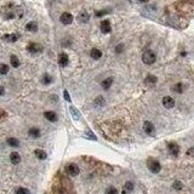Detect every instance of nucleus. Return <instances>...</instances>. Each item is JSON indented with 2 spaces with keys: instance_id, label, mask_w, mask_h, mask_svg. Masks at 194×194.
Returning a JSON list of instances; mask_svg holds the SVG:
<instances>
[{
  "instance_id": "obj_1",
  "label": "nucleus",
  "mask_w": 194,
  "mask_h": 194,
  "mask_svg": "<svg viewBox=\"0 0 194 194\" xmlns=\"http://www.w3.org/2000/svg\"><path fill=\"white\" fill-rule=\"evenodd\" d=\"M147 168H148V170H149L150 172H153V173H158V172H160V170H161L160 163H159L157 159H153V158H149V159L147 160Z\"/></svg>"
},
{
  "instance_id": "obj_2",
  "label": "nucleus",
  "mask_w": 194,
  "mask_h": 194,
  "mask_svg": "<svg viewBox=\"0 0 194 194\" xmlns=\"http://www.w3.org/2000/svg\"><path fill=\"white\" fill-rule=\"evenodd\" d=\"M142 61H143V63L145 64H153L157 61V56H155V54L153 52V51H150V50H148V51H146V52H143V55H142Z\"/></svg>"
},
{
  "instance_id": "obj_3",
  "label": "nucleus",
  "mask_w": 194,
  "mask_h": 194,
  "mask_svg": "<svg viewBox=\"0 0 194 194\" xmlns=\"http://www.w3.org/2000/svg\"><path fill=\"white\" fill-rule=\"evenodd\" d=\"M66 173L68 176H70V177H75V176H78L79 175V172H80V169H79V166L77 165V164H68L67 166H66Z\"/></svg>"
},
{
  "instance_id": "obj_4",
  "label": "nucleus",
  "mask_w": 194,
  "mask_h": 194,
  "mask_svg": "<svg viewBox=\"0 0 194 194\" xmlns=\"http://www.w3.org/2000/svg\"><path fill=\"white\" fill-rule=\"evenodd\" d=\"M27 50L30 54H40V52H43L44 47H43V45H40L38 43H30V44H28Z\"/></svg>"
},
{
  "instance_id": "obj_5",
  "label": "nucleus",
  "mask_w": 194,
  "mask_h": 194,
  "mask_svg": "<svg viewBox=\"0 0 194 194\" xmlns=\"http://www.w3.org/2000/svg\"><path fill=\"white\" fill-rule=\"evenodd\" d=\"M168 149L170 152V154L172 157H178L180 154V147L177 143H175V142H170V143H168Z\"/></svg>"
},
{
  "instance_id": "obj_6",
  "label": "nucleus",
  "mask_w": 194,
  "mask_h": 194,
  "mask_svg": "<svg viewBox=\"0 0 194 194\" xmlns=\"http://www.w3.org/2000/svg\"><path fill=\"white\" fill-rule=\"evenodd\" d=\"M59 21H61V23L68 26V24H70L73 22V16H72V14H69V12H63L62 15H61V17H59Z\"/></svg>"
},
{
  "instance_id": "obj_7",
  "label": "nucleus",
  "mask_w": 194,
  "mask_h": 194,
  "mask_svg": "<svg viewBox=\"0 0 194 194\" xmlns=\"http://www.w3.org/2000/svg\"><path fill=\"white\" fill-rule=\"evenodd\" d=\"M143 130L147 135H153L154 134V131H155V127L154 125H153V122L150 121H145L143 122Z\"/></svg>"
},
{
  "instance_id": "obj_8",
  "label": "nucleus",
  "mask_w": 194,
  "mask_h": 194,
  "mask_svg": "<svg viewBox=\"0 0 194 194\" xmlns=\"http://www.w3.org/2000/svg\"><path fill=\"white\" fill-rule=\"evenodd\" d=\"M163 106H164L165 108H168V109H170V108H172L173 106H175V100H173L172 97H170V96L163 97Z\"/></svg>"
},
{
  "instance_id": "obj_9",
  "label": "nucleus",
  "mask_w": 194,
  "mask_h": 194,
  "mask_svg": "<svg viewBox=\"0 0 194 194\" xmlns=\"http://www.w3.org/2000/svg\"><path fill=\"white\" fill-rule=\"evenodd\" d=\"M112 30V27H110V22L108 21V19H105V21L101 22V32L103 34H108L110 33Z\"/></svg>"
},
{
  "instance_id": "obj_10",
  "label": "nucleus",
  "mask_w": 194,
  "mask_h": 194,
  "mask_svg": "<svg viewBox=\"0 0 194 194\" xmlns=\"http://www.w3.org/2000/svg\"><path fill=\"white\" fill-rule=\"evenodd\" d=\"M58 63H59L61 67H67L68 63H69V57H68V55L64 54V52L59 54V56H58Z\"/></svg>"
},
{
  "instance_id": "obj_11",
  "label": "nucleus",
  "mask_w": 194,
  "mask_h": 194,
  "mask_svg": "<svg viewBox=\"0 0 194 194\" xmlns=\"http://www.w3.org/2000/svg\"><path fill=\"white\" fill-rule=\"evenodd\" d=\"M10 161H11L14 165H18L19 163H21V155H19V153L12 152L11 154H10Z\"/></svg>"
},
{
  "instance_id": "obj_12",
  "label": "nucleus",
  "mask_w": 194,
  "mask_h": 194,
  "mask_svg": "<svg viewBox=\"0 0 194 194\" xmlns=\"http://www.w3.org/2000/svg\"><path fill=\"white\" fill-rule=\"evenodd\" d=\"M3 39L6 40L7 43H16L17 40L19 39V34H16V33H14V34H6V35L3 37Z\"/></svg>"
},
{
  "instance_id": "obj_13",
  "label": "nucleus",
  "mask_w": 194,
  "mask_h": 194,
  "mask_svg": "<svg viewBox=\"0 0 194 194\" xmlns=\"http://www.w3.org/2000/svg\"><path fill=\"white\" fill-rule=\"evenodd\" d=\"M89 19H90V15H89L86 11L80 12L79 16H78V21H79L80 23H87Z\"/></svg>"
},
{
  "instance_id": "obj_14",
  "label": "nucleus",
  "mask_w": 194,
  "mask_h": 194,
  "mask_svg": "<svg viewBox=\"0 0 194 194\" xmlns=\"http://www.w3.org/2000/svg\"><path fill=\"white\" fill-rule=\"evenodd\" d=\"M44 117H45L49 121H51V122H55V121H57V115H56L55 112L47 110V112H45V113H44Z\"/></svg>"
},
{
  "instance_id": "obj_15",
  "label": "nucleus",
  "mask_w": 194,
  "mask_h": 194,
  "mask_svg": "<svg viewBox=\"0 0 194 194\" xmlns=\"http://www.w3.org/2000/svg\"><path fill=\"white\" fill-rule=\"evenodd\" d=\"M28 134H29V136L30 137H33V138H39L40 137V130L38 129V127H32V129H29L28 130Z\"/></svg>"
},
{
  "instance_id": "obj_16",
  "label": "nucleus",
  "mask_w": 194,
  "mask_h": 194,
  "mask_svg": "<svg viewBox=\"0 0 194 194\" xmlns=\"http://www.w3.org/2000/svg\"><path fill=\"white\" fill-rule=\"evenodd\" d=\"M34 155L39 159V160H45L46 159V153H45V150H43V149H35L34 150Z\"/></svg>"
},
{
  "instance_id": "obj_17",
  "label": "nucleus",
  "mask_w": 194,
  "mask_h": 194,
  "mask_svg": "<svg viewBox=\"0 0 194 194\" xmlns=\"http://www.w3.org/2000/svg\"><path fill=\"white\" fill-rule=\"evenodd\" d=\"M26 29L28 30V32H32V33H35L37 30H38V24H37V22H34V21H32V22H29V23H27V26H26Z\"/></svg>"
},
{
  "instance_id": "obj_18",
  "label": "nucleus",
  "mask_w": 194,
  "mask_h": 194,
  "mask_svg": "<svg viewBox=\"0 0 194 194\" xmlns=\"http://www.w3.org/2000/svg\"><path fill=\"white\" fill-rule=\"evenodd\" d=\"M91 57H92L94 59H100L102 57V51L98 50V49H92L91 50V52H90Z\"/></svg>"
},
{
  "instance_id": "obj_19",
  "label": "nucleus",
  "mask_w": 194,
  "mask_h": 194,
  "mask_svg": "<svg viewBox=\"0 0 194 194\" xmlns=\"http://www.w3.org/2000/svg\"><path fill=\"white\" fill-rule=\"evenodd\" d=\"M7 145L10 146V147H15V148H17V147H19V141L17 140V138H15V137H10V138H7Z\"/></svg>"
},
{
  "instance_id": "obj_20",
  "label": "nucleus",
  "mask_w": 194,
  "mask_h": 194,
  "mask_svg": "<svg viewBox=\"0 0 194 194\" xmlns=\"http://www.w3.org/2000/svg\"><path fill=\"white\" fill-rule=\"evenodd\" d=\"M134 190V183L132 182H130V181H127L125 185H124V189H122V194H126V193H129V192H132Z\"/></svg>"
},
{
  "instance_id": "obj_21",
  "label": "nucleus",
  "mask_w": 194,
  "mask_h": 194,
  "mask_svg": "<svg viewBox=\"0 0 194 194\" xmlns=\"http://www.w3.org/2000/svg\"><path fill=\"white\" fill-rule=\"evenodd\" d=\"M145 81H146L147 85H154V84H157L158 78H157L155 75H148V77L145 79Z\"/></svg>"
},
{
  "instance_id": "obj_22",
  "label": "nucleus",
  "mask_w": 194,
  "mask_h": 194,
  "mask_svg": "<svg viewBox=\"0 0 194 194\" xmlns=\"http://www.w3.org/2000/svg\"><path fill=\"white\" fill-rule=\"evenodd\" d=\"M112 84H113V78H107V79H105L103 81H102V87H103L105 90H108L112 86Z\"/></svg>"
},
{
  "instance_id": "obj_23",
  "label": "nucleus",
  "mask_w": 194,
  "mask_h": 194,
  "mask_svg": "<svg viewBox=\"0 0 194 194\" xmlns=\"http://www.w3.org/2000/svg\"><path fill=\"white\" fill-rule=\"evenodd\" d=\"M10 62H11V66H12L14 68H18V67H19V59H18V57L15 56V55H12L11 57H10Z\"/></svg>"
},
{
  "instance_id": "obj_24",
  "label": "nucleus",
  "mask_w": 194,
  "mask_h": 194,
  "mask_svg": "<svg viewBox=\"0 0 194 194\" xmlns=\"http://www.w3.org/2000/svg\"><path fill=\"white\" fill-rule=\"evenodd\" d=\"M52 77L51 75H49V74H44L43 75V78H42V83L43 84H45V85H49V84H51L52 83Z\"/></svg>"
},
{
  "instance_id": "obj_25",
  "label": "nucleus",
  "mask_w": 194,
  "mask_h": 194,
  "mask_svg": "<svg viewBox=\"0 0 194 194\" xmlns=\"http://www.w3.org/2000/svg\"><path fill=\"white\" fill-rule=\"evenodd\" d=\"M172 90L175 91V92H177V94H182L183 92V85L181 83H177L176 85L172 86Z\"/></svg>"
},
{
  "instance_id": "obj_26",
  "label": "nucleus",
  "mask_w": 194,
  "mask_h": 194,
  "mask_svg": "<svg viewBox=\"0 0 194 194\" xmlns=\"http://www.w3.org/2000/svg\"><path fill=\"white\" fill-rule=\"evenodd\" d=\"M9 73V66L4 64V63H0V74L6 75Z\"/></svg>"
},
{
  "instance_id": "obj_27",
  "label": "nucleus",
  "mask_w": 194,
  "mask_h": 194,
  "mask_svg": "<svg viewBox=\"0 0 194 194\" xmlns=\"http://www.w3.org/2000/svg\"><path fill=\"white\" fill-rule=\"evenodd\" d=\"M15 193H16V194H30L29 189H27V188H24V187H18V188H16Z\"/></svg>"
},
{
  "instance_id": "obj_28",
  "label": "nucleus",
  "mask_w": 194,
  "mask_h": 194,
  "mask_svg": "<svg viewBox=\"0 0 194 194\" xmlns=\"http://www.w3.org/2000/svg\"><path fill=\"white\" fill-rule=\"evenodd\" d=\"M172 188L175 190H181L183 188V183L181 181H175L173 182V185H172Z\"/></svg>"
},
{
  "instance_id": "obj_29",
  "label": "nucleus",
  "mask_w": 194,
  "mask_h": 194,
  "mask_svg": "<svg viewBox=\"0 0 194 194\" xmlns=\"http://www.w3.org/2000/svg\"><path fill=\"white\" fill-rule=\"evenodd\" d=\"M69 109H70V113H72L73 118H74L75 120H78V119L80 118V113H79V112L77 110V108H74V107H70Z\"/></svg>"
},
{
  "instance_id": "obj_30",
  "label": "nucleus",
  "mask_w": 194,
  "mask_h": 194,
  "mask_svg": "<svg viewBox=\"0 0 194 194\" xmlns=\"http://www.w3.org/2000/svg\"><path fill=\"white\" fill-rule=\"evenodd\" d=\"M95 105H96V106H103V105H105V98L102 97V96L96 97V100H95Z\"/></svg>"
},
{
  "instance_id": "obj_31",
  "label": "nucleus",
  "mask_w": 194,
  "mask_h": 194,
  "mask_svg": "<svg viewBox=\"0 0 194 194\" xmlns=\"http://www.w3.org/2000/svg\"><path fill=\"white\" fill-rule=\"evenodd\" d=\"M105 194H118V190L115 187H108L105 192Z\"/></svg>"
},
{
  "instance_id": "obj_32",
  "label": "nucleus",
  "mask_w": 194,
  "mask_h": 194,
  "mask_svg": "<svg viewBox=\"0 0 194 194\" xmlns=\"http://www.w3.org/2000/svg\"><path fill=\"white\" fill-rule=\"evenodd\" d=\"M63 97H64V100H66L67 102H70V96H69V94H68L67 90L63 91Z\"/></svg>"
},
{
  "instance_id": "obj_33",
  "label": "nucleus",
  "mask_w": 194,
  "mask_h": 194,
  "mask_svg": "<svg viewBox=\"0 0 194 194\" xmlns=\"http://www.w3.org/2000/svg\"><path fill=\"white\" fill-rule=\"evenodd\" d=\"M122 49H124V45H122V44H119V45L115 47V52H117V54H120L121 51H122Z\"/></svg>"
},
{
  "instance_id": "obj_34",
  "label": "nucleus",
  "mask_w": 194,
  "mask_h": 194,
  "mask_svg": "<svg viewBox=\"0 0 194 194\" xmlns=\"http://www.w3.org/2000/svg\"><path fill=\"white\" fill-rule=\"evenodd\" d=\"M109 11H107V10H103V11H98V12H96V16L97 17H101V16H103V15H107Z\"/></svg>"
},
{
  "instance_id": "obj_35",
  "label": "nucleus",
  "mask_w": 194,
  "mask_h": 194,
  "mask_svg": "<svg viewBox=\"0 0 194 194\" xmlns=\"http://www.w3.org/2000/svg\"><path fill=\"white\" fill-rule=\"evenodd\" d=\"M4 117H6V113H5V112H4L3 109H0V119L4 118Z\"/></svg>"
},
{
  "instance_id": "obj_36",
  "label": "nucleus",
  "mask_w": 194,
  "mask_h": 194,
  "mask_svg": "<svg viewBox=\"0 0 194 194\" xmlns=\"http://www.w3.org/2000/svg\"><path fill=\"white\" fill-rule=\"evenodd\" d=\"M5 94V89L1 86V85H0V96H3Z\"/></svg>"
},
{
  "instance_id": "obj_37",
  "label": "nucleus",
  "mask_w": 194,
  "mask_h": 194,
  "mask_svg": "<svg viewBox=\"0 0 194 194\" xmlns=\"http://www.w3.org/2000/svg\"><path fill=\"white\" fill-rule=\"evenodd\" d=\"M193 153H194V148H190V149L187 152V155H192Z\"/></svg>"
},
{
  "instance_id": "obj_38",
  "label": "nucleus",
  "mask_w": 194,
  "mask_h": 194,
  "mask_svg": "<svg viewBox=\"0 0 194 194\" xmlns=\"http://www.w3.org/2000/svg\"><path fill=\"white\" fill-rule=\"evenodd\" d=\"M138 1H140V3H148L149 0H138Z\"/></svg>"
}]
</instances>
